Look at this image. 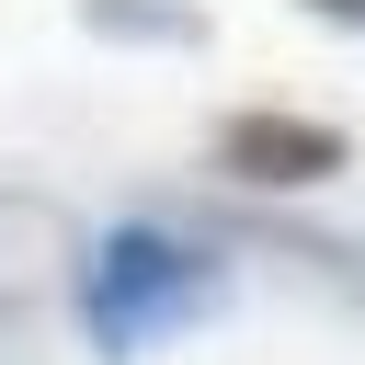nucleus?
I'll list each match as a JSON object with an SVG mask.
<instances>
[{"label":"nucleus","mask_w":365,"mask_h":365,"mask_svg":"<svg viewBox=\"0 0 365 365\" xmlns=\"http://www.w3.org/2000/svg\"><path fill=\"white\" fill-rule=\"evenodd\" d=\"M217 160L240 182H319V171H342V137L331 125H297V114H228L217 125Z\"/></svg>","instance_id":"nucleus-1"},{"label":"nucleus","mask_w":365,"mask_h":365,"mask_svg":"<svg viewBox=\"0 0 365 365\" xmlns=\"http://www.w3.org/2000/svg\"><path fill=\"white\" fill-rule=\"evenodd\" d=\"M319 11H331V23H365V0H319Z\"/></svg>","instance_id":"nucleus-2"}]
</instances>
